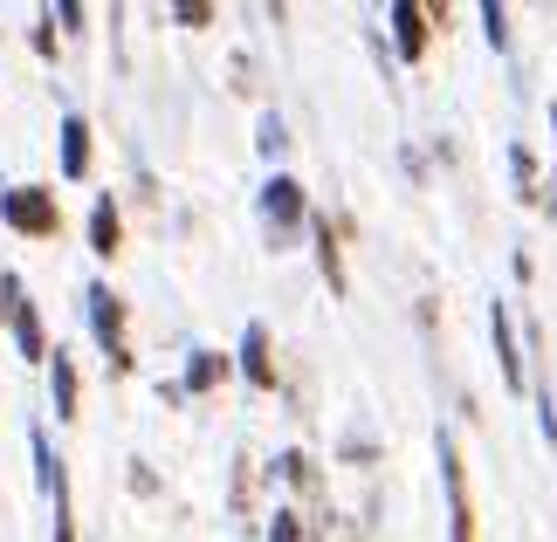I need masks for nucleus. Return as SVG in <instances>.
I'll return each instance as SVG.
<instances>
[{"label": "nucleus", "instance_id": "nucleus-1", "mask_svg": "<svg viewBox=\"0 0 557 542\" xmlns=\"http://www.w3.org/2000/svg\"><path fill=\"white\" fill-rule=\"evenodd\" d=\"M0 220L14 234H28V241H55L62 234V200L49 186H8L0 192Z\"/></svg>", "mask_w": 557, "mask_h": 542}, {"label": "nucleus", "instance_id": "nucleus-2", "mask_svg": "<svg viewBox=\"0 0 557 542\" xmlns=\"http://www.w3.org/2000/svg\"><path fill=\"white\" fill-rule=\"evenodd\" d=\"M304 220H310L304 186H296L289 172H275V179L262 186V227H269V241H275V248H289L296 234H304Z\"/></svg>", "mask_w": 557, "mask_h": 542}, {"label": "nucleus", "instance_id": "nucleus-3", "mask_svg": "<svg viewBox=\"0 0 557 542\" xmlns=\"http://www.w3.org/2000/svg\"><path fill=\"white\" fill-rule=\"evenodd\" d=\"M0 316H8L21 357H28V364H49V337H41V316H35L28 281H21V275H0Z\"/></svg>", "mask_w": 557, "mask_h": 542}, {"label": "nucleus", "instance_id": "nucleus-4", "mask_svg": "<svg viewBox=\"0 0 557 542\" xmlns=\"http://www.w3.org/2000/svg\"><path fill=\"white\" fill-rule=\"evenodd\" d=\"M434 453H441V488H447V535L455 542H475V502H468V467H461V446H455V432H441L434 440Z\"/></svg>", "mask_w": 557, "mask_h": 542}, {"label": "nucleus", "instance_id": "nucleus-5", "mask_svg": "<svg viewBox=\"0 0 557 542\" xmlns=\"http://www.w3.org/2000/svg\"><path fill=\"white\" fill-rule=\"evenodd\" d=\"M83 302H90V330H97V343H103V357H111V371H132V343H124V302L103 289V281H97Z\"/></svg>", "mask_w": 557, "mask_h": 542}, {"label": "nucleus", "instance_id": "nucleus-6", "mask_svg": "<svg viewBox=\"0 0 557 542\" xmlns=\"http://www.w3.org/2000/svg\"><path fill=\"white\" fill-rule=\"evenodd\" d=\"M426 21H434V8H420V0H393V41H399L406 62L426 55V35H434Z\"/></svg>", "mask_w": 557, "mask_h": 542}, {"label": "nucleus", "instance_id": "nucleus-7", "mask_svg": "<svg viewBox=\"0 0 557 542\" xmlns=\"http://www.w3.org/2000/svg\"><path fill=\"white\" fill-rule=\"evenodd\" d=\"M488 337H496V364H503V385L523 399V351H517V330H509V310L496 302L488 310Z\"/></svg>", "mask_w": 557, "mask_h": 542}, {"label": "nucleus", "instance_id": "nucleus-8", "mask_svg": "<svg viewBox=\"0 0 557 542\" xmlns=\"http://www.w3.org/2000/svg\"><path fill=\"white\" fill-rule=\"evenodd\" d=\"M242 371L255 392H275V357H269V330L262 323H248V337H242Z\"/></svg>", "mask_w": 557, "mask_h": 542}, {"label": "nucleus", "instance_id": "nucleus-9", "mask_svg": "<svg viewBox=\"0 0 557 542\" xmlns=\"http://www.w3.org/2000/svg\"><path fill=\"white\" fill-rule=\"evenodd\" d=\"M310 234H317V268H324L331 295H345V248H337V227L331 220H310Z\"/></svg>", "mask_w": 557, "mask_h": 542}, {"label": "nucleus", "instance_id": "nucleus-10", "mask_svg": "<svg viewBox=\"0 0 557 542\" xmlns=\"http://www.w3.org/2000/svg\"><path fill=\"white\" fill-rule=\"evenodd\" d=\"M90 172V124L62 117V179H83Z\"/></svg>", "mask_w": 557, "mask_h": 542}, {"label": "nucleus", "instance_id": "nucleus-11", "mask_svg": "<svg viewBox=\"0 0 557 542\" xmlns=\"http://www.w3.org/2000/svg\"><path fill=\"white\" fill-rule=\"evenodd\" d=\"M117 241H124V220H117V200H97V206H90V248L103 254V262H111V254H117Z\"/></svg>", "mask_w": 557, "mask_h": 542}, {"label": "nucleus", "instance_id": "nucleus-12", "mask_svg": "<svg viewBox=\"0 0 557 542\" xmlns=\"http://www.w3.org/2000/svg\"><path fill=\"white\" fill-rule=\"evenodd\" d=\"M49 392H55V419H76V364H70V351L49 357Z\"/></svg>", "mask_w": 557, "mask_h": 542}, {"label": "nucleus", "instance_id": "nucleus-13", "mask_svg": "<svg viewBox=\"0 0 557 542\" xmlns=\"http://www.w3.org/2000/svg\"><path fill=\"white\" fill-rule=\"evenodd\" d=\"M221 378H227V357H221V351H193V364H186V385H180V392H213Z\"/></svg>", "mask_w": 557, "mask_h": 542}, {"label": "nucleus", "instance_id": "nucleus-14", "mask_svg": "<svg viewBox=\"0 0 557 542\" xmlns=\"http://www.w3.org/2000/svg\"><path fill=\"white\" fill-rule=\"evenodd\" d=\"M482 21H488V41H496V49H509V28H503V21H509V14L496 8V0H488V8H482Z\"/></svg>", "mask_w": 557, "mask_h": 542}, {"label": "nucleus", "instance_id": "nucleus-15", "mask_svg": "<svg viewBox=\"0 0 557 542\" xmlns=\"http://www.w3.org/2000/svg\"><path fill=\"white\" fill-rule=\"evenodd\" d=\"M269 542H304V522H296V515H275V529H269Z\"/></svg>", "mask_w": 557, "mask_h": 542}, {"label": "nucleus", "instance_id": "nucleus-16", "mask_svg": "<svg viewBox=\"0 0 557 542\" xmlns=\"http://www.w3.org/2000/svg\"><path fill=\"white\" fill-rule=\"evenodd\" d=\"M289 138H283V117H262V151H283Z\"/></svg>", "mask_w": 557, "mask_h": 542}]
</instances>
